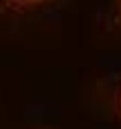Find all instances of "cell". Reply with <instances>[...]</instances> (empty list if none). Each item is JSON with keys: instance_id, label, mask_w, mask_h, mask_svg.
<instances>
[{"instance_id": "obj_3", "label": "cell", "mask_w": 121, "mask_h": 129, "mask_svg": "<svg viewBox=\"0 0 121 129\" xmlns=\"http://www.w3.org/2000/svg\"><path fill=\"white\" fill-rule=\"evenodd\" d=\"M120 104H121V95H120Z\"/></svg>"}, {"instance_id": "obj_2", "label": "cell", "mask_w": 121, "mask_h": 129, "mask_svg": "<svg viewBox=\"0 0 121 129\" xmlns=\"http://www.w3.org/2000/svg\"><path fill=\"white\" fill-rule=\"evenodd\" d=\"M119 17L121 20V0H119Z\"/></svg>"}, {"instance_id": "obj_1", "label": "cell", "mask_w": 121, "mask_h": 129, "mask_svg": "<svg viewBox=\"0 0 121 129\" xmlns=\"http://www.w3.org/2000/svg\"><path fill=\"white\" fill-rule=\"evenodd\" d=\"M7 6L17 10H29L46 6L56 0H2Z\"/></svg>"}]
</instances>
